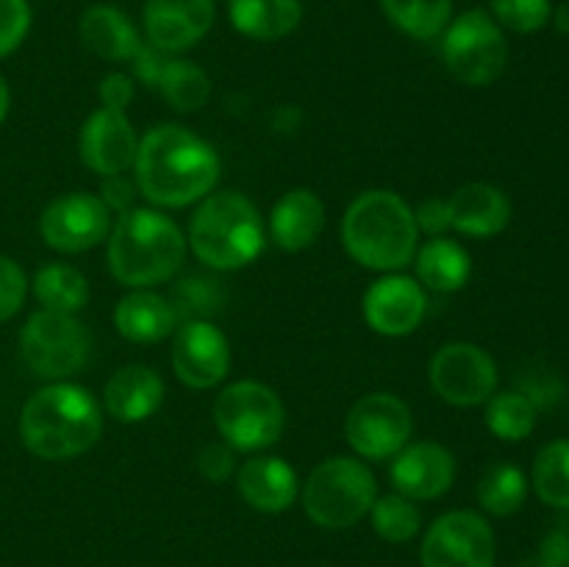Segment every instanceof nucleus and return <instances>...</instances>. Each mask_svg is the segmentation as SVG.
<instances>
[{
  "label": "nucleus",
  "instance_id": "obj_40",
  "mask_svg": "<svg viewBox=\"0 0 569 567\" xmlns=\"http://www.w3.org/2000/svg\"><path fill=\"white\" fill-rule=\"evenodd\" d=\"M98 94H100V103H103V109L122 111L133 98L131 78L122 76V72H109V76L100 81Z\"/></svg>",
  "mask_w": 569,
  "mask_h": 567
},
{
  "label": "nucleus",
  "instance_id": "obj_13",
  "mask_svg": "<svg viewBox=\"0 0 569 567\" xmlns=\"http://www.w3.org/2000/svg\"><path fill=\"white\" fill-rule=\"evenodd\" d=\"M109 215L111 211L98 195L70 192L50 200L48 209L39 217V231L53 250L81 253L103 242L109 233Z\"/></svg>",
  "mask_w": 569,
  "mask_h": 567
},
{
  "label": "nucleus",
  "instance_id": "obj_45",
  "mask_svg": "<svg viewBox=\"0 0 569 567\" xmlns=\"http://www.w3.org/2000/svg\"><path fill=\"white\" fill-rule=\"evenodd\" d=\"M9 100H11L9 83H6V78L0 76V122H3L6 115H9Z\"/></svg>",
  "mask_w": 569,
  "mask_h": 567
},
{
  "label": "nucleus",
  "instance_id": "obj_11",
  "mask_svg": "<svg viewBox=\"0 0 569 567\" xmlns=\"http://www.w3.org/2000/svg\"><path fill=\"white\" fill-rule=\"evenodd\" d=\"M422 567H495L492 526L478 511H448L422 539Z\"/></svg>",
  "mask_w": 569,
  "mask_h": 567
},
{
  "label": "nucleus",
  "instance_id": "obj_44",
  "mask_svg": "<svg viewBox=\"0 0 569 567\" xmlns=\"http://www.w3.org/2000/svg\"><path fill=\"white\" fill-rule=\"evenodd\" d=\"M550 20L556 22V28H559V31L565 33V37H569V0H567V3H561L559 9H556L553 14H550Z\"/></svg>",
  "mask_w": 569,
  "mask_h": 567
},
{
  "label": "nucleus",
  "instance_id": "obj_16",
  "mask_svg": "<svg viewBox=\"0 0 569 567\" xmlns=\"http://www.w3.org/2000/svg\"><path fill=\"white\" fill-rule=\"evenodd\" d=\"M139 139L122 111L98 109L81 128L78 153L81 161L98 176H122L133 165Z\"/></svg>",
  "mask_w": 569,
  "mask_h": 567
},
{
  "label": "nucleus",
  "instance_id": "obj_39",
  "mask_svg": "<svg viewBox=\"0 0 569 567\" xmlns=\"http://www.w3.org/2000/svg\"><path fill=\"white\" fill-rule=\"evenodd\" d=\"M198 467L209 481H226L233 470V448L226 442H211L200 450Z\"/></svg>",
  "mask_w": 569,
  "mask_h": 567
},
{
  "label": "nucleus",
  "instance_id": "obj_6",
  "mask_svg": "<svg viewBox=\"0 0 569 567\" xmlns=\"http://www.w3.org/2000/svg\"><path fill=\"white\" fill-rule=\"evenodd\" d=\"M378 484L370 467L350 456H333L315 467L303 489V509L322 528H348L372 509Z\"/></svg>",
  "mask_w": 569,
  "mask_h": 567
},
{
  "label": "nucleus",
  "instance_id": "obj_34",
  "mask_svg": "<svg viewBox=\"0 0 569 567\" xmlns=\"http://www.w3.org/2000/svg\"><path fill=\"white\" fill-rule=\"evenodd\" d=\"M495 22L515 33H537L550 22V0H492Z\"/></svg>",
  "mask_w": 569,
  "mask_h": 567
},
{
  "label": "nucleus",
  "instance_id": "obj_20",
  "mask_svg": "<svg viewBox=\"0 0 569 567\" xmlns=\"http://www.w3.org/2000/svg\"><path fill=\"white\" fill-rule=\"evenodd\" d=\"M106 409L120 422H142L164 400V381L144 365L120 367L106 384Z\"/></svg>",
  "mask_w": 569,
  "mask_h": 567
},
{
  "label": "nucleus",
  "instance_id": "obj_3",
  "mask_svg": "<svg viewBox=\"0 0 569 567\" xmlns=\"http://www.w3.org/2000/svg\"><path fill=\"white\" fill-rule=\"evenodd\" d=\"M417 231L415 211L400 195L372 189L345 211L342 245L361 267L395 272L415 261Z\"/></svg>",
  "mask_w": 569,
  "mask_h": 567
},
{
  "label": "nucleus",
  "instance_id": "obj_36",
  "mask_svg": "<svg viewBox=\"0 0 569 567\" xmlns=\"http://www.w3.org/2000/svg\"><path fill=\"white\" fill-rule=\"evenodd\" d=\"M28 281L22 267L9 256H0V322L11 320L26 304Z\"/></svg>",
  "mask_w": 569,
  "mask_h": 567
},
{
  "label": "nucleus",
  "instance_id": "obj_35",
  "mask_svg": "<svg viewBox=\"0 0 569 567\" xmlns=\"http://www.w3.org/2000/svg\"><path fill=\"white\" fill-rule=\"evenodd\" d=\"M31 28L28 0H0V56H9L22 44Z\"/></svg>",
  "mask_w": 569,
  "mask_h": 567
},
{
  "label": "nucleus",
  "instance_id": "obj_14",
  "mask_svg": "<svg viewBox=\"0 0 569 567\" xmlns=\"http://www.w3.org/2000/svg\"><path fill=\"white\" fill-rule=\"evenodd\" d=\"M172 367H176V376L187 387H217L228 376V367H231V350H228L226 334L206 320H189L176 334Z\"/></svg>",
  "mask_w": 569,
  "mask_h": 567
},
{
  "label": "nucleus",
  "instance_id": "obj_18",
  "mask_svg": "<svg viewBox=\"0 0 569 567\" xmlns=\"http://www.w3.org/2000/svg\"><path fill=\"white\" fill-rule=\"evenodd\" d=\"M392 484L403 498L433 500L450 489L456 478V459L437 442L406 445L392 465Z\"/></svg>",
  "mask_w": 569,
  "mask_h": 567
},
{
  "label": "nucleus",
  "instance_id": "obj_17",
  "mask_svg": "<svg viewBox=\"0 0 569 567\" xmlns=\"http://www.w3.org/2000/svg\"><path fill=\"white\" fill-rule=\"evenodd\" d=\"M426 292L415 278L387 276L365 295V320L383 337H406L426 317Z\"/></svg>",
  "mask_w": 569,
  "mask_h": 567
},
{
  "label": "nucleus",
  "instance_id": "obj_12",
  "mask_svg": "<svg viewBox=\"0 0 569 567\" xmlns=\"http://www.w3.org/2000/svg\"><path fill=\"white\" fill-rule=\"evenodd\" d=\"M431 387L453 406L487 404L498 387V367L483 348L472 342H450L431 359Z\"/></svg>",
  "mask_w": 569,
  "mask_h": 567
},
{
  "label": "nucleus",
  "instance_id": "obj_10",
  "mask_svg": "<svg viewBox=\"0 0 569 567\" xmlns=\"http://www.w3.org/2000/svg\"><path fill=\"white\" fill-rule=\"evenodd\" d=\"M411 411L398 395L372 392L356 400L345 420V437L350 448L372 461L392 459L409 445Z\"/></svg>",
  "mask_w": 569,
  "mask_h": 567
},
{
  "label": "nucleus",
  "instance_id": "obj_21",
  "mask_svg": "<svg viewBox=\"0 0 569 567\" xmlns=\"http://www.w3.org/2000/svg\"><path fill=\"white\" fill-rule=\"evenodd\" d=\"M239 493L253 509L276 515L289 509L298 498V476L292 467L276 456H259L239 467Z\"/></svg>",
  "mask_w": 569,
  "mask_h": 567
},
{
  "label": "nucleus",
  "instance_id": "obj_43",
  "mask_svg": "<svg viewBox=\"0 0 569 567\" xmlns=\"http://www.w3.org/2000/svg\"><path fill=\"white\" fill-rule=\"evenodd\" d=\"M100 195H103V203L109 211H128V206H131L133 200V183L128 181V178L122 176H109L103 181V189H100Z\"/></svg>",
  "mask_w": 569,
  "mask_h": 567
},
{
  "label": "nucleus",
  "instance_id": "obj_41",
  "mask_svg": "<svg viewBox=\"0 0 569 567\" xmlns=\"http://www.w3.org/2000/svg\"><path fill=\"white\" fill-rule=\"evenodd\" d=\"M167 61H170V56L161 53V50H156L153 44L142 42V48L137 50V56L131 59V64H133V72H137V78L144 83V87H156Z\"/></svg>",
  "mask_w": 569,
  "mask_h": 567
},
{
  "label": "nucleus",
  "instance_id": "obj_30",
  "mask_svg": "<svg viewBox=\"0 0 569 567\" xmlns=\"http://www.w3.org/2000/svg\"><path fill=\"white\" fill-rule=\"evenodd\" d=\"M528 495V481L526 472L515 465H492L478 481V504L483 506V511L495 517H509L526 504Z\"/></svg>",
  "mask_w": 569,
  "mask_h": 567
},
{
  "label": "nucleus",
  "instance_id": "obj_23",
  "mask_svg": "<svg viewBox=\"0 0 569 567\" xmlns=\"http://www.w3.org/2000/svg\"><path fill=\"white\" fill-rule=\"evenodd\" d=\"M81 42L94 56L106 61H131L137 50L142 48L139 31L128 14H122L117 6L98 3L83 11L81 17Z\"/></svg>",
  "mask_w": 569,
  "mask_h": 567
},
{
  "label": "nucleus",
  "instance_id": "obj_46",
  "mask_svg": "<svg viewBox=\"0 0 569 567\" xmlns=\"http://www.w3.org/2000/svg\"><path fill=\"white\" fill-rule=\"evenodd\" d=\"M567 567H569V565H567Z\"/></svg>",
  "mask_w": 569,
  "mask_h": 567
},
{
  "label": "nucleus",
  "instance_id": "obj_37",
  "mask_svg": "<svg viewBox=\"0 0 569 567\" xmlns=\"http://www.w3.org/2000/svg\"><path fill=\"white\" fill-rule=\"evenodd\" d=\"M520 392L539 409H553L559 400H565V381L553 370H531L520 378Z\"/></svg>",
  "mask_w": 569,
  "mask_h": 567
},
{
  "label": "nucleus",
  "instance_id": "obj_27",
  "mask_svg": "<svg viewBox=\"0 0 569 567\" xmlns=\"http://www.w3.org/2000/svg\"><path fill=\"white\" fill-rule=\"evenodd\" d=\"M33 295H37V300L44 309L72 315V311H78L87 304L89 287L81 270H76L72 265L53 261V265H44L37 272V278H33Z\"/></svg>",
  "mask_w": 569,
  "mask_h": 567
},
{
  "label": "nucleus",
  "instance_id": "obj_38",
  "mask_svg": "<svg viewBox=\"0 0 569 567\" xmlns=\"http://www.w3.org/2000/svg\"><path fill=\"white\" fill-rule=\"evenodd\" d=\"M567 565H569V534L553 531L545 537V543L539 545L537 554L522 559L517 567H567Z\"/></svg>",
  "mask_w": 569,
  "mask_h": 567
},
{
  "label": "nucleus",
  "instance_id": "obj_7",
  "mask_svg": "<svg viewBox=\"0 0 569 567\" xmlns=\"http://www.w3.org/2000/svg\"><path fill=\"white\" fill-rule=\"evenodd\" d=\"M442 56L453 78L467 87H489L498 81L509 61V42L483 9H470L445 28Z\"/></svg>",
  "mask_w": 569,
  "mask_h": 567
},
{
  "label": "nucleus",
  "instance_id": "obj_19",
  "mask_svg": "<svg viewBox=\"0 0 569 567\" xmlns=\"http://www.w3.org/2000/svg\"><path fill=\"white\" fill-rule=\"evenodd\" d=\"M445 203H448L450 228L467 237H495L511 220L509 198L492 183H467L456 189Z\"/></svg>",
  "mask_w": 569,
  "mask_h": 567
},
{
  "label": "nucleus",
  "instance_id": "obj_8",
  "mask_svg": "<svg viewBox=\"0 0 569 567\" xmlns=\"http://www.w3.org/2000/svg\"><path fill=\"white\" fill-rule=\"evenodd\" d=\"M281 398L267 384L237 381L217 395L214 422L222 439L239 450L270 448L283 431Z\"/></svg>",
  "mask_w": 569,
  "mask_h": 567
},
{
  "label": "nucleus",
  "instance_id": "obj_25",
  "mask_svg": "<svg viewBox=\"0 0 569 567\" xmlns=\"http://www.w3.org/2000/svg\"><path fill=\"white\" fill-rule=\"evenodd\" d=\"M233 28L250 39H283L303 20L300 0H228Z\"/></svg>",
  "mask_w": 569,
  "mask_h": 567
},
{
  "label": "nucleus",
  "instance_id": "obj_28",
  "mask_svg": "<svg viewBox=\"0 0 569 567\" xmlns=\"http://www.w3.org/2000/svg\"><path fill=\"white\" fill-rule=\"evenodd\" d=\"M381 9L409 37L433 39L450 26L453 0H381Z\"/></svg>",
  "mask_w": 569,
  "mask_h": 567
},
{
  "label": "nucleus",
  "instance_id": "obj_15",
  "mask_svg": "<svg viewBox=\"0 0 569 567\" xmlns=\"http://www.w3.org/2000/svg\"><path fill=\"white\" fill-rule=\"evenodd\" d=\"M144 33L161 53L194 48L214 26V0H144Z\"/></svg>",
  "mask_w": 569,
  "mask_h": 567
},
{
  "label": "nucleus",
  "instance_id": "obj_32",
  "mask_svg": "<svg viewBox=\"0 0 569 567\" xmlns=\"http://www.w3.org/2000/svg\"><path fill=\"white\" fill-rule=\"evenodd\" d=\"M533 489L542 504L569 509V439H556L539 450L533 461Z\"/></svg>",
  "mask_w": 569,
  "mask_h": 567
},
{
  "label": "nucleus",
  "instance_id": "obj_26",
  "mask_svg": "<svg viewBox=\"0 0 569 567\" xmlns=\"http://www.w3.org/2000/svg\"><path fill=\"white\" fill-rule=\"evenodd\" d=\"M470 253L459 242L445 237L428 239L417 253V276L437 292H456L470 278Z\"/></svg>",
  "mask_w": 569,
  "mask_h": 567
},
{
  "label": "nucleus",
  "instance_id": "obj_1",
  "mask_svg": "<svg viewBox=\"0 0 569 567\" xmlns=\"http://www.w3.org/2000/svg\"><path fill=\"white\" fill-rule=\"evenodd\" d=\"M133 167L139 192L167 209H181L206 198L220 178L214 148L198 133L170 122L144 133Z\"/></svg>",
  "mask_w": 569,
  "mask_h": 567
},
{
  "label": "nucleus",
  "instance_id": "obj_5",
  "mask_svg": "<svg viewBox=\"0 0 569 567\" xmlns=\"http://www.w3.org/2000/svg\"><path fill=\"white\" fill-rule=\"evenodd\" d=\"M189 245L203 265L237 270L264 248V228L256 206L239 192L209 195L189 222Z\"/></svg>",
  "mask_w": 569,
  "mask_h": 567
},
{
  "label": "nucleus",
  "instance_id": "obj_2",
  "mask_svg": "<svg viewBox=\"0 0 569 567\" xmlns=\"http://www.w3.org/2000/svg\"><path fill=\"white\" fill-rule=\"evenodd\" d=\"M103 431V415L92 392L78 384H50L28 398L20 437L39 459L61 461L92 448Z\"/></svg>",
  "mask_w": 569,
  "mask_h": 567
},
{
  "label": "nucleus",
  "instance_id": "obj_22",
  "mask_svg": "<svg viewBox=\"0 0 569 567\" xmlns=\"http://www.w3.org/2000/svg\"><path fill=\"white\" fill-rule=\"evenodd\" d=\"M322 226H326V206L311 189L287 192L270 215L272 239L283 250H303L315 245Z\"/></svg>",
  "mask_w": 569,
  "mask_h": 567
},
{
  "label": "nucleus",
  "instance_id": "obj_24",
  "mask_svg": "<svg viewBox=\"0 0 569 567\" xmlns=\"http://www.w3.org/2000/svg\"><path fill=\"white\" fill-rule=\"evenodd\" d=\"M176 320V306L150 289H133L117 304L114 311L117 331L133 342H159V339L170 337Z\"/></svg>",
  "mask_w": 569,
  "mask_h": 567
},
{
  "label": "nucleus",
  "instance_id": "obj_42",
  "mask_svg": "<svg viewBox=\"0 0 569 567\" xmlns=\"http://www.w3.org/2000/svg\"><path fill=\"white\" fill-rule=\"evenodd\" d=\"M415 220H417V228H422V231L431 233V237H439V233H445L450 228L448 203H445V200H439V198L426 200V203L417 209Z\"/></svg>",
  "mask_w": 569,
  "mask_h": 567
},
{
  "label": "nucleus",
  "instance_id": "obj_31",
  "mask_svg": "<svg viewBox=\"0 0 569 567\" xmlns=\"http://www.w3.org/2000/svg\"><path fill=\"white\" fill-rule=\"evenodd\" d=\"M487 426L495 437L506 442H520L537 426V406L520 389L495 392L487 400Z\"/></svg>",
  "mask_w": 569,
  "mask_h": 567
},
{
  "label": "nucleus",
  "instance_id": "obj_9",
  "mask_svg": "<svg viewBox=\"0 0 569 567\" xmlns=\"http://www.w3.org/2000/svg\"><path fill=\"white\" fill-rule=\"evenodd\" d=\"M92 337L78 317L67 311H33L20 331L26 365L42 378L76 376L87 361Z\"/></svg>",
  "mask_w": 569,
  "mask_h": 567
},
{
  "label": "nucleus",
  "instance_id": "obj_4",
  "mask_svg": "<svg viewBox=\"0 0 569 567\" xmlns=\"http://www.w3.org/2000/svg\"><path fill=\"white\" fill-rule=\"evenodd\" d=\"M187 256V239L167 215L153 209L122 211L109 239V267L126 287L144 289L167 281Z\"/></svg>",
  "mask_w": 569,
  "mask_h": 567
},
{
  "label": "nucleus",
  "instance_id": "obj_33",
  "mask_svg": "<svg viewBox=\"0 0 569 567\" xmlns=\"http://www.w3.org/2000/svg\"><path fill=\"white\" fill-rule=\"evenodd\" d=\"M370 511L372 528L387 543H409L420 531V509L415 506V500L403 498V495H383V498H376Z\"/></svg>",
  "mask_w": 569,
  "mask_h": 567
},
{
  "label": "nucleus",
  "instance_id": "obj_29",
  "mask_svg": "<svg viewBox=\"0 0 569 567\" xmlns=\"http://www.w3.org/2000/svg\"><path fill=\"white\" fill-rule=\"evenodd\" d=\"M161 94H164L167 103L172 106L176 111H198L203 109L206 100L211 94V81L198 64L187 59H170L161 70L159 83H156Z\"/></svg>",
  "mask_w": 569,
  "mask_h": 567
}]
</instances>
